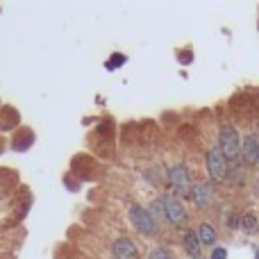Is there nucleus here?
I'll return each mask as SVG.
<instances>
[{
  "label": "nucleus",
  "mask_w": 259,
  "mask_h": 259,
  "mask_svg": "<svg viewBox=\"0 0 259 259\" xmlns=\"http://www.w3.org/2000/svg\"><path fill=\"white\" fill-rule=\"evenodd\" d=\"M127 216H130V223L134 225V230L139 234H143V237H157L159 234V225H157V219L152 216L150 209H146L141 205H132Z\"/></svg>",
  "instance_id": "obj_1"
},
{
  "label": "nucleus",
  "mask_w": 259,
  "mask_h": 259,
  "mask_svg": "<svg viewBox=\"0 0 259 259\" xmlns=\"http://www.w3.org/2000/svg\"><path fill=\"white\" fill-rule=\"evenodd\" d=\"M161 202H164V221L170 225V228H187L189 225V211L187 207L182 205V200H180L175 193H166L164 198H161Z\"/></svg>",
  "instance_id": "obj_2"
},
{
  "label": "nucleus",
  "mask_w": 259,
  "mask_h": 259,
  "mask_svg": "<svg viewBox=\"0 0 259 259\" xmlns=\"http://www.w3.org/2000/svg\"><path fill=\"white\" fill-rule=\"evenodd\" d=\"M207 161V173H209L211 184H225L230 173V161L225 159V155L219 150V146H214L205 157Z\"/></svg>",
  "instance_id": "obj_3"
},
{
  "label": "nucleus",
  "mask_w": 259,
  "mask_h": 259,
  "mask_svg": "<svg viewBox=\"0 0 259 259\" xmlns=\"http://www.w3.org/2000/svg\"><path fill=\"white\" fill-rule=\"evenodd\" d=\"M168 184L173 189L175 196L182 198H191L193 191V182H191V170L187 164H175L168 168Z\"/></svg>",
  "instance_id": "obj_4"
},
{
  "label": "nucleus",
  "mask_w": 259,
  "mask_h": 259,
  "mask_svg": "<svg viewBox=\"0 0 259 259\" xmlns=\"http://www.w3.org/2000/svg\"><path fill=\"white\" fill-rule=\"evenodd\" d=\"M219 150L225 155L228 161H239L241 152V137L232 125H221L219 130Z\"/></svg>",
  "instance_id": "obj_5"
},
{
  "label": "nucleus",
  "mask_w": 259,
  "mask_h": 259,
  "mask_svg": "<svg viewBox=\"0 0 259 259\" xmlns=\"http://www.w3.org/2000/svg\"><path fill=\"white\" fill-rule=\"evenodd\" d=\"M191 200L196 202L198 209H209V207H214L216 202V189L211 182H200L193 187L191 191Z\"/></svg>",
  "instance_id": "obj_6"
},
{
  "label": "nucleus",
  "mask_w": 259,
  "mask_h": 259,
  "mask_svg": "<svg viewBox=\"0 0 259 259\" xmlns=\"http://www.w3.org/2000/svg\"><path fill=\"white\" fill-rule=\"evenodd\" d=\"M239 161H243L248 166H259V137L257 134H248V137L241 139Z\"/></svg>",
  "instance_id": "obj_7"
},
{
  "label": "nucleus",
  "mask_w": 259,
  "mask_h": 259,
  "mask_svg": "<svg viewBox=\"0 0 259 259\" xmlns=\"http://www.w3.org/2000/svg\"><path fill=\"white\" fill-rule=\"evenodd\" d=\"M112 259H141V257H139L137 243L127 237H121L112 246Z\"/></svg>",
  "instance_id": "obj_8"
},
{
  "label": "nucleus",
  "mask_w": 259,
  "mask_h": 259,
  "mask_svg": "<svg viewBox=\"0 0 259 259\" xmlns=\"http://www.w3.org/2000/svg\"><path fill=\"white\" fill-rule=\"evenodd\" d=\"M182 248H184V252L189 255V259H200L202 257V246H200V239H198L196 230H184Z\"/></svg>",
  "instance_id": "obj_9"
},
{
  "label": "nucleus",
  "mask_w": 259,
  "mask_h": 259,
  "mask_svg": "<svg viewBox=\"0 0 259 259\" xmlns=\"http://www.w3.org/2000/svg\"><path fill=\"white\" fill-rule=\"evenodd\" d=\"M196 234H198V239H200L202 248H211V246H216V241H219V232H216V228L211 223H207V221L198 225Z\"/></svg>",
  "instance_id": "obj_10"
},
{
  "label": "nucleus",
  "mask_w": 259,
  "mask_h": 259,
  "mask_svg": "<svg viewBox=\"0 0 259 259\" xmlns=\"http://www.w3.org/2000/svg\"><path fill=\"white\" fill-rule=\"evenodd\" d=\"M239 230L246 234H255L259 230V221L257 216L252 214V211H246V214H241V219H239Z\"/></svg>",
  "instance_id": "obj_11"
},
{
  "label": "nucleus",
  "mask_w": 259,
  "mask_h": 259,
  "mask_svg": "<svg viewBox=\"0 0 259 259\" xmlns=\"http://www.w3.org/2000/svg\"><path fill=\"white\" fill-rule=\"evenodd\" d=\"M241 182H246V170L241 168V161H230L228 184H241Z\"/></svg>",
  "instance_id": "obj_12"
},
{
  "label": "nucleus",
  "mask_w": 259,
  "mask_h": 259,
  "mask_svg": "<svg viewBox=\"0 0 259 259\" xmlns=\"http://www.w3.org/2000/svg\"><path fill=\"white\" fill-rule=\"evenodd\" d=\"M148 259H175V257H173V252H170L168 248H164V246H155L150 252H148Z\"/></svg>",
  "instance_id": "obj_13"
},
{
  "label": "nucleus",
  "mask_w": 259,
  "mask_h": 259,
  "mask_svg": "<svg viewBox=\"0 0 259 259\" xmlns=\"http://www.w3.org/2000/svg\"><path fill=\"white\" fill-rule=\"evenodd\" d=\"M127 62V57L125 55H112V59H109V62H105V68H107V71H114V68H118V64H125Z\"/></svg>",
  "instance_id": "obj_14"
},
{
  "label": "nucleus",
  "mask_w": 259,
  "mask_h": 259,
  "mask_svg": "<svg viewBox=\"0 0 259 259\" xmlns=\"http://www.w3.org/2000/svg\"><path fill=\"white\" fill-rule=\"evenodd\" d=\"M239 219H241V216H237L234 211H230L228 219H225V223H228L230 230H239Z\"/></svg>",
  "instance_id": "obj_15"
},
{
  "label": "nucleus",
  "mask_w": 259,
  "mask_h": 259,
  "mask_svg": "<svg viewBox=\"0 0 259 259\" xmlns=\"http://www.w3.org/2000/svg\"><path fill=\"white\" fill-rule=\"evenodd\" d=\"M209 259H228V250H225V248H221V246H216L214 250H211Z\"/></svg>",
  "instance_id": "obj_16"
},
{
  "label": "nucleus",
  "mask_w": 259,
  "mask_h": 259,
  "mask_svg": "<svg viewBox=\"0 0 259 259\" xmlns=\"http://www.w3.org/2000/svg\"><path fill=\"white\" fill-rule=\"evenodd\" d=\"M255 259H259V248H257V252H255Z\"/></svg>",
  "instance_id": "obj_17"
}]
</instances>
